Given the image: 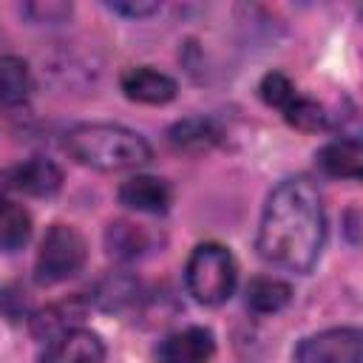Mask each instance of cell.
<instances>
[{
  "label": "cell",
  "mask_w": 363,
  "mask_h": 363,
  "mask_svg": "<svg viewBox=\"0 0 363 363\" xmlns=\"http://www.w3.org/2000/svg\"><path fill=\"white\" fill-rule=\"evenodd\" d=\"M326 241V213L306 176L284 179L267 199L258 224V255L289 272H309Z\"/></svg>",
  "instance_id": "obj_1"
},
{
  "label": "cell",
  "mask_w": 363,
  "mask_h": 363,
  "mask_svg": "<svg viewBox=\"0 0 363 363\" xmlns=\"http://www.w3.org/2000/svg\"><path fill=\"white\" fill-rule=\"evenodd\" d=\"M62 145L71 153V159L102 173L133 170L150 159V145L145 142V136L111 122L77 125L65 133Z\"/></svg>",
  "instance_id": "obj_2"
},
{
  "label": "cell",
  "mask_w": 363,
  "mask_h": 363,
  "mask_svg": "<svg viewBox=\"0 0 363 363\" xmlns=\"http://www.w3.org/2000/svg\"><path fill=\"white\" fill-rule=\"evenodd\" d=\"M235 281H238V267L227 247L216 241H204L190 252L184 267V284L199 303L204 306L224 303L233 295Z\"/></svg>",
  "instance_id": "obj_3"
},
{
  "label": "cell",
  "mask_w": 363,
  "mask_h": 363,
  "mask_svg": "<svg viewBox=\"0 0 363 363\" xmlns=\"http://www.w3.org/2000/svg\"><path fill=\"white\" fill-rule=\"evenodd\" d=\"M85 264V238L71 224H51L40 241L34 278L40 286H54L77 275Z\"/></svg>",
  "instance_id": "obj_4"
},
{
  "label": "cell",
  "mask_w": 363,
  "mask_h": 363,
  "mask_svg": "<svg viewBox=\"0 0 363 363\" xmlns=\"http://www.w3.org/2000/svg\"><path fill=\"white\" fill-rule=\"evenodd\" d=\"M363 332L357 326H335L309 335L295 349V363H360Z\"/></svg>",
  "instance_id": "obj_5"
},
{
  "label": "cell",
  "mask_w": 363,
  "mask_h": 363,
  "mask_svg": "<svg viewBox=\"0 0 363 363\" xmlns=\"http://www.w3.org/2000/svg\"><path fill=\"white\" fill-rule=\"evenodd\" d=\"M0 184L6 190H14V193L48 199V196H54L62 187V170L51 159L31 156L26 162H17V164L6 167L0 173Z\"/></svg>",
  "instance_id": "obj_6"
},
{
  "label": "cell",
  "mask_w": 363,
  "mask_h": 363,
  "mask_svg": "<svg viewBox=\"0 0 363 363\" xmlns=\"http://www.w3.org/2000/svg\"><path fill=\"white\" fill-rule=\"evenodd\" d=\"M216 354V337L204 326H187L170 332L156 346L159 363H210Z\"/></svg>",
  "instance_id": "obj_7"
},
{
  "label": "cell",
  "mask_w": 363,
  "mask_h": 363,
  "mask_svg": "<svg viewBox=\"0 0 363 363\" xmlns=\"http://www.w3.org/2000/svg\"><path fill=\"white\" fill-rule=\"evenodd\" d=\"M37 363H105V343L91 329H68L54 337Z\"/></svg>",
  "instance_id": "obj_8"
},
{
  "label": "cell",
  "mask_w": 363,
  "mask_h": 363,
  "mask_svg": "<svg viewBox=\"0 0 363 363\" xmlns=\"http://www.w3.org/2000/svg\"><path fill=\"white\" fill-rule=\"evenodd\" d=\"M122 91L128 99L133 102H145V105H164L176 96V79L150 68V65H139V68H128L119 79Z\"/></svg>",
  "instance_id": "obj_9"
},
{
  "label": "cell",
  "mask_w": 363,
  "mask_h": 363,
  "mask_svg": "<svg viewBox=\"0 0 363 363\" xmlns=\"http://www.w3.org/2000/svg\"><path fill=\"white\" fill-rule=\"evenodd\" d=\"M119 201L128 210L159 216L170 207V187L156 176H130L119 187Z\"/></svg>",
  "instance_id": "obj_10"
},
{
  "label": "cell",
  "mask_w": 363,
  "mask_h": 363,
  "mask_svg": "<svg viewBox=\"0 0 363 363\" xmlns=\"http://www.w3.org/2000/svg\"><path fill=\"white\" fill-rule=\"evenodd\" d=\"M315 159H318V167L332 179H360L363 176V147L354 136L326 142Z\"/></svg>",
  "instance_id": "obj_11"
},
{
  "label": "cell",
  "mask_w": 363,
  "mask_h": 363,
  "mask_svg": "<svg viewBox=\"0 0 363 363\" xmlns=\"http://www.w3.org/2000/svg\"><path fill=\"white\" fill-rule=\"evenodd\" d=\"M34 91L31 68L23 57L0 54V108L23 105Z\"/></svg>",
  "instance_id": "obj_12"
},
{
  "label": "cell",
  "mask_w": 363,
  "mask_h": 363,
  "mask_svg": "<svg viewBox=\"0 0 363 363\" xmlns=\"http://www.w3.org/2000/svg\"><path fill=\"white\" fill-rule=\"evenodd\" d=\"M31 238V216L23 204L0 196V252H14Z\"/></svg>",
  "instance_id": "obj_13"
},
{
  "label": "cell",
  "mask_w": 363,
  "mask_h": 363,
  "mask_svg": "<svg viewBox=\"0 0 363 363\" xmlns=\"http://www.w3.org/2000/svg\"><path fill=\"white\" fill-rule=\"evenodd\" d=\"M289 301H292V286L281 278L261 275V278H252L250 286H247V306L258 315L281 312Z\"/></svg>",
  "instance_id": "obj_14"
},
{
  "label": "cell",
  "mask_w": 363,
  "mask_h": 363,
  "mask_svg": "<svg viewBox=\"0 0 363 363\" xmlns=\"http://www.w3.org/2000/svg\"><path fill=\"white\" fill-rule=\"evenodd\" d=\"M105 247L113 258H136L150 247V235L130 221H113L105 230Z\"/></svg>",
  "instance_id": "obj_15"
},
{
  "label": "cell",
  "mask_w": 363,
  "mask_h": 363,
  "mask_svg": "<svg viewBox=\"0 0 363 363\" xmlns=\"http://www.w3.org/2000/svg\"><path fill=\"white\" fill-rule=\"evenodd\" d=\"M82 318V306H77V301H65V303H57V306H48L43 309L40 315L31 318V332L37 337H60L62 332L68 329H77L74 323Z\"/></svg>",
  "instance_id": "obj_16"
},
{
  "label": "cell",
  "mask_w": 363,
  "mask_h": 363,
  "mask_svg": "<svg viewBox=\"0 0 363 363\" xmlns=\"http://www.w3.org/2000/svg\"><path fill=\"white\" fill-rule=\"evenodd\" d=\"M167 139L176 147H207V145L218 142V128L207 116H190V119L176 122L170 128Z\"/></svg>",
  "instance_id": "obj_17"
},
{
  "label": "cell",
  "mask_w": 363,
  "mask_h": 363,
  "mask_svg": "<svg viewBox=\"0 0 363 363\" xmlns=\"http://www.w3.org/2000/svg\"><path fill=\"white\" fill-rule=\"evenodd\" d=\"M284 119L298 130H320V128H326V111L315 99H306V96H295L284 108Z\"/></svg>",
  "instance_id": "obj_18"
},
{
  "label": "cell",
  "mask_w": 363,
  "mask_h": 363,
  "mask_svg": "<svg viewBox=\"0 0 363 363\" xmlns=\"http://www.w3.org/2000/svg\"><path fill=\"white\" fill-rule=\"evenodd\" d=\"M258 94H261V99H264L267 105L281 108V111L298 96L292 79H289L286 74H281V71H269V74H264V79H261V85H258Z\"/></svg>",
  "instance_id": "obj_19"
},
{
  "label": "cell",
  "mask_w": 363,
  "mask_h": 363,
  "mask_svg": "<svg viewBox=\"0 0 363 363\" xmlns=\"http://www.w3.org/2000/svg\"><path fill=\"white\" fill-rule=\"evenodd\" d=\"M23 14L31 17L34 23H60L71 14V6H65V3H28V6H23Z\"/></svg>",
  "instance_id": "obj_20"
},
{
  "label": "cell",
  "mask_w": 363,
  "mask_h": 363,
  "mask_svg": "<svg viewBox=\"0 0 363 363\" xmlns=\"http://www.w3.org/2000/svg\"><path fill=\"white\" fill-rule=\"evenodd\" d=\"M111 11L122 14V17H150L159 11V3L156 0H130V3H108Z\"/></svg>",
  "instance_id": "obj_21"
}]
</instances>
